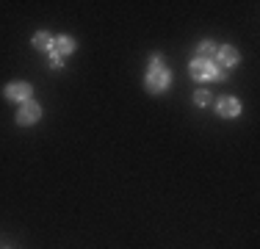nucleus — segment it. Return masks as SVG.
Masks as SVG:
<instances>
[{"mask_svg": "<svg viewBox=\"0 0 260 249\" xmlns=\"http://www.w3.org/2000/svg\"><path fill=\"white\" fill-rule=\"evenodd\" d=\"M213 61L224 70V67H235L241 61V55H238V50H235L233 45H221L219 50H216V55H213Z\"/></svg>", "mask_w": 260, "mask_h": 249, "instance_id": "39448f33", "label": "nucleus"}, {"mask_svg": "<svg viewBox=\"0 0 260 249\" xmlns=\"http://www.w3.org/2000/svg\"><path fill=\"white\" fill-rule=\"evenodd\" d=\"M216 114L224 116V119H235V116L241 114V103L235 97H221L219 103H216Z\"/></svg>", "mask_w": 260, "mask_h": 249, "instance_id": "423d86ee", "label": "nucleus"}, {"mask_svg": "<svg viewBox=\"0 0 260 249\" xmlns=\"http://www.w3.org/2000/svg\"><path fill=\"white\" fill-rule=\"evenodd\" d=\"M213 103V95H210L208 89H197L194 91V105H200V108H205V105Z\"/></svg>", "mask_w": 260, "mask_h": 249, "instance_id": "9d476101", "label": "nucleus"}, {"mask_svg": "<svg viewBox=\"0 0 260 249\" xmlns=\"http://www.w3.org/2000/svg\"><path fill=\"white\" fill-rule=\"evenodd\" d=\"M169 86H172V70H169V67H160V70L147 72L144 89L150 91V95H160V91H166Z\"/></svg>", "mask_w": 260, "mask_h": 249, "instance_id": "f03ea898", "label": "nucleus"}, {"mask_svg": "<svg viewBox=\"0 0 260 249\" xmlns=\"http://www.w3.org/2000/svg\"><path fill=\"white\" fill-rule=\"evenodd\" d=\"M216 50H219V45L210 42V39H205V42H200V47H197V58H210V61H213Z\"/></svg>", "mask_w": 260, "mask_h": 249, "instance_id": "1a4fd4ad", "label": "nucleus"}, {"mask_svg": "<svg viewBox=\"0 0 260 249\" xmlns=\"http://www.w3.org/2000/svg\"><path fill=\"white\" fill-rule=\"evenodd\" d=\"M6 100H9V103H28L30 100V95H34V86L30 83H22V80H17V83H9L6 86Z\"/></svg>", "mask_w": 260, "mask_h": 249, "instance_id": "20e7f679", "label": "nucleus"}, {"mask_svg": "<svg viewBox=\"0 0 260 249\" xmlns=\"http://www.w3.org/2000/svg\"><path fill=\"white\" fill-rule=\"evenodd\" d=\"M160 67H164V58H160V55H152V58H150V72L160 70Z\"/></svg>", "mask_w": 260, "mask_h": 249, "instance_id": "f8f14e48", "label": "nucleus"}, {"mask_svg": "<svg viewBox=\"0 0 260 249\" xmlns=\"http://www.w3.org/2000/svg\"><path fill=\"white\" fill-rule=\"evenodd\" d=\"M188 72L194 80H224L227 78V75L221 72V67L210 58H194L188 67Z\"/></svg>", "mask_w": 260, "mask_h": 249, "instance_id": "f257e3e1", "label": "nucleus"}, {"mask_svg": "<svg viewBox=\"0 0 260 249\" xmlns=\"http://www.w3.org/2000/svg\"><path fill=\"white\" fill-rule=\"evenodd\" d=\"M50 67H53V70H61V67H64V58L55 55V53H50Z\"/></svg>", "mask_w": 260, "mask_h": 249, "instance_id": "9b49d317", "label": "nucleus"}, {"mask_svg": "<svg viewBox=\"0 0 260 249\" xmlns=\"http://www.w3.org/2000/svg\"><path fill=\"white\" fill-rule=\"evenodd\" d=\"M34 47L36 50H42V53H50L53 50V36L50 34H45V30H39V34H34Z\"/></svg>", "mask_w": 260, "mask_h": 249, "instance_id": "6e6552de", "label": "nucleus"}, {"mask_svg": "<svg viewBox=\"0 0 260 249\" xmlns=\"http://www.w3.org/2000/svg\"><path fill=\"white\" fill-rule=\"evenodd\" d=\"M42 119V105L36 103V100H28V103L20 105V111H17L14 122L20 124V128H30V124H36Z\"/></svg>", "mask_w": 260, "mask_h": 249, "instance_id": "7ed1b4c3", "label": "nucleus"}, {"mask_svg": "<svg viewBox=\"0 0 260 249\" xmlns=\"http://www.w3.org/2000/svg\"><path fill=\"white\" fill-rule=\"evenodd\" d=\"M50 53L61 55V58L72 55V53H75V39H72V36H55V39H53V50H50Z\"/></svg>", "mask_w": 260, "mask_h": 249, "instance_id": "0eeeda50", "label": "nucleus"}]
</instances>
